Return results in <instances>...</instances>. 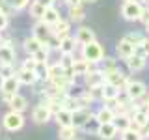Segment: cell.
Returning <instances> with one entry per match:
<instances>
[{
	"label": "cell",
	"instance_id": "6da1fadb",
	"mask_svg": "<svg viewBox=\"0 0 149 140\" xmlns=\"http://www.w3.org/2000/svg\"><path fill=\"white\" fill-rule=\"evenodd\" d=\"M24 123H26V120H24V116H22V112H17V110H9L8 114H4V118H2L4 129L9 131V133L21 131L22 127H24Z\"/></svg>",
	"mask_w": 149,
	"mask_h": 140
},
{
	"label": "cell",
	"instance_id": "7a4b0ae2",
	"mask_svg": "<svg viewBox=\"0 0 149 140\" xmlns=\"http://www.w3.org/2000/svg\"><path fill=\"white\" fill-rule=\"evenodd\" d=\"M82 58H86L88 62L99 64L104 58V49H102L101 43H97V39L91 41V43H86V45H82Z\"/></svg>",
	"mask_w": 149,
	"mask_h": 140
},
{
	"label": "cell",
	"instance_id": "3957f363",
	"mask_svg": "<svg viewBox=\"0 0 149 140\" xmlns=\"http://www.w3.org/2000/svg\"><path fill=\"white\" fill-rule=\"evenodd\" d=\"M143 4L138 2V0H127L121 6V15H123L125 21H138L140 15H142Z\"/></svg>",
	"mask_w": 149,
	"mask_h": 140
},
{
	"label": "cell",
	"instance_id": "277c9868",
	"mask_svg": "<svg viewBox=\"0 0 149 140\" xmlns=\"http://www.w3.org/2000/svg\"><path fill=\"white\" fill-rule=\"evenodd\" d=\"M22 84L21 80H19L17 75H11V77H6L4 78V86H2V101L4 103H9V99H11L15 93H19V88H21Z\"/></svg>",
	"mask_w": 149,
	"mask_h": 140
},
{
	"label": "cell",
	"instance_id": "5b68a950",
	"mask_svg": "<svg viewBox=\"0 0 149 140\" xmlns=\"http://www.w3.org/2000/svg\"><path fill=\"white\" fill-rule=\"evenodd\" d=\"M125 93H127L130 99H134V101H142L143 97H146V93H147V88H146L143 82L129 78V82L125 84Z\"/></svg>",
	"mask_w": 149,
	"mask_h": 140
},
{
	"label": "cell",
	"instance_id": "8992f818",
	"mask_svg": "<svg viewBox=\"0 0 149 140\" xmlns=\"http://www.w3.org/2000/svg\"><path fill=\"white\" fill-rule=\"evenodd\" d=\"M52 120V112H50V108L45 105V103H41V105H37L34 110H32V121L37 125H45L49 123V121Z\"/></svg>",
	"mask_w": 149,
	"mask_h": 140
},
{
	"label": "cell",
	"instance_id": "52a82bcc",
	"mask_svg": "<svg viewBox=\"0 0 149 140\" xmlns=\"http://www.w3.org/2000/svg\"><path fill=\"white\" fill-rule=\"evenodd\" d=\"M37 39L41 41V43H45V45H49V41H50V37H52V30H50V26L47 24L45 21H37L36 24H34V32H32Z\"/></svg>",
	"mask_w": 149,
	"mask_h": 140
},
{
	"label": "cell",
	"instance_id": "ba28073f",
	"mask_svg": "<svg viewBox=\"0 0 149 140\" xmlns=\"http://www.w3.org/2000/svg\"><path fill=\"white\" fill-rule=\"evenodd\" d=\"M134 47L136 45H132L127 37H123V39H119L118 45H116V54H118V58H121V60H127L130 54H134Z\"/></svg>",
	"mask_w": 149,
	"mask_h": 140
},
{
	"label": "cell",
	"instance_id": "9c48e42d",
	"mask_svg": "<svg viewBox=\"0 0 149 140\" xmlns=\"http://www.w3.org/2000/svg\"><path fill=\"white\" fill-rule=\"evenodd\" d=\"M127 67L130 69L132 73H138V71H143L146 69V65H147V58H143V56H140V54H130L127 60Z\"/></svg>",
	"mask_w": 149,
	"mask_h": 140
},
{
	"label": "cell",
	"instance_id": "30bf717a",
	"mask_svg": "<svg viewBox=\"0 0 149 140\" xmlns=\"http://www.w3.org/2000/svg\"><path fill=\"white\" fill-rule=\"evenodd\" d=\"M17 77H19V80H21V84H26V86H34V84H37V80H39L36 69H24V67H21L17 71Z\"/></svg>",
	"mask_w": 149,
	"mask_h": 140
},
{
	"label": "cell",
	"instance_id": "8fae6325",
	"mask_svg": "<svg viewBox=\"0 0 149 140\" xmlns=\"http://www.w3.org/2000/svg\"><path fill=\"white\" fill-rule=\"evenodd\" d=\"M84 77H86V86H88V88L97 86V84H104V82H106V73L102 71L101 67L95 69V71H91V73H86Z\"/></svg>",
	"mask_w": 149,
	"mask_h": 140
},
{
	"label": "cell",
	"instance_id": "7c38bea8",
	"mask_svg": "<svg viewBox=\"0 0 149 140\" xmlns=\"http://www.w3.org/2000/svg\"><path fill=\"white\" fill-rule=\"evenodd\" d=\"M50 30H52V36L63 37L65 34H69V30H71V21H69V19H62V17H60L58 21L50 26Z\"/></svg>",
	"mask_w": 149,
	"mask_h": 140
},
{
	"label": "cell",
	"instance_id": "4fadbf2b",
	"mask_svg": "<svg viewBox=\"0 0 149 140\" xmlns=\"http://www.w3.org/2000/svg\"><path fill=\"white\" fill-rule=\"evenodd\" d=\"M118 133H119L118 127H116L112 121H108V123H101V125H99V129H97V136H99V138H104V140L114 138Z\"/></svg>",
	"mask_w": 149,
	"mask_h": 140
},
{
	"label": "cell",
	"instance_id": "5bb4252c",
	"mask_svg": "<svg viewBox=\"0 0 149 140\" xmlns=\"http://www.w3.org/2000/svg\"><path fill=\"white\" fill-rule=\"evenodd\" d=\"M106 82H110V84H114V86H118L119 90L125 86V84L129 82V78L125 77L123 73L119 71V69H114V71H110V73H106Z\"/></svg>",
	"mask_w": 149,
	"mask_h": 140
},
{
	"label": "cell",
	"instance_id": "9a60e30c",
	"mask_svg": "<svg viewBox=\"0 0 149 140\" xmlns=\"http://www.w3.org/2000/svg\"><path fill=\"white\" fill-rule=\"evenodd\" d=\"M43 45H45V43H41V41L37 39L34 34H32V36H28L26 39L22 41V50H24L26 54H34L36 50H39Z\"/></svg>",
	"mask_w": 149,
	"mask_h": 140
},
{
	"label": "cell",
	"instance_id": "2e32d148",
	"mask_svg": "<svg viewBox=\"0 0 149 140\" xmlns=\"http://www.w3.org/2000/svg\"><path fill=\"white\" fill-rule=\"evenodd\" d=\"M77 41H78V45H86V43H91V41H95V34H93V30L91 28H88V26H80L77 30Z\"/></svg>",
	"mask_w": 149,
	"mask_h": 140
},
{
	"label": "cell",
	"instance_id": "e0dca14e",
	"mask_svg": "<svg viewBox=\"0 0 149 140\" xmlns=\"http://www.w3.org/2000/svg\"><path fill=\"white\" fill-rule=\"evenodd\" d=\"M77 45H78L77 37L65 34L63 37H60V49H58V50H60V52H74Z\"/></svg>",
	"mask_w": 149,
	"mask_h": 140
},
{
	"label": "cell",
	"instance_id": "ac0fdd59",
	"mask_svg": "<svg viewBox=\"0 0 149 140\" xmlns=\"http://www.w3.org/2000/svg\"><path fill=\"white\" fill-rule=\"evenodd\" d=\"M9 108L11 110H17V112H24L28 108V99L24 95H21V93H15V95L9 99Z\"/></svg>",
	"mask_w": 149,
	"mask_h": 140
},
{
	"label": "cell",
	"instance_id": "d6986e66",
	"mask_svg": "<svg viewBox=\"0 0 149 140\" xmlns=\"http://www.w3.org/2000/svg\"><path fill=\"white\" fill-rule=\"evenodd\" d=\"M52 118L56 120V123H58L60 127H63V125H73V110L62 108V110L56 112Z\"/></svg>",
	"mask_w": 149,
	"mask_h": 140
},
{
	"label": "cell",
	"instance_id": "ffe728a7",
	"mask_svg": "<svg viewBox=\"0 0 149 140\" xmlns=\"http://www.w3.org/2000/svg\"><path fill=\"white\" fill-rule=\"evenodd\" d=\"M90 116H91L90 108H77V110H73V125L80 129Z\"/></svg>",
	"mask_w": 149,
	"mask_h": 140
},
{
	"label": "cell",
	"instance_id": "44dd1931",
	"mask_svg": "<svg viewBox=\"0 0 149 140\" xmlns=\"http://www.w3.org/2000/svg\"><path fill=\"white\" fill-rule=\"evenodd\" d=\"M112 123L118 127V131L127 129V127H130V114H129V112H116Z\"/></svg>",
	"mask_w": 149,
	"mask_h": 140
},
{
	"label": "cell",
	"instance_id": "7402d4cb",
	"mask_svg": "<svg viewBox=\"0 0 149 140\" xmlns=\"http://www.w3.org/2000/svg\"><path fill=\"white\" fill-rule=\"evenodd\" d=\"M13 62H15L13 45H0V64H13Z\"/></svg>",
	"mask_w": 149,
	"mask_h": 140
},
{
	"label": "cell",
	"instance_id": "603a6c76",
	"mask_svg": "<svg viewBox=\"0 0 149 140\" xmlns=\"http://www.w3.org/2000/svg\"><path fill=\"white\" fill-rule=\"evenodd\" d=\"M78 134V127H74V125H63V127L58 129V138L62 140H73L77 138Z\"/></svg>",
	"mask_w": 149,
	"mask_h": 140
},
{
	"label": "cell",
	"instance_id": "cb8c5ba5",
	"mask_svg": "<svg viewBox=\"0 0 149 140\" xmlns=\"http://www.w3.org/2000/svg\"><path fill=\"white\" fill-rule=\"evenodd\" d=\"M114 116H116V112L110 108V106H101L99 110H97V114H95V118L99 120V123H108V121L114 120Z\"/></svg>",
	"mask_w": 149,
	"mask_h": 140
},
{
	"label": "cell",
	"instance_id": "d4e9b609",
	"mask_svg": "<svg viewBox=\"0 0 149 140\" xmlns=\"http://www.w3.org/2000/svg\"><path fill=\"white\" fill-rule=\"evenodd\" d=\"M60 17H62V15H60V11H58V9H56L54 6H49V8L45 9V13H43V17H41V21H45L49 26H52V24H54L56 21H58Z\"/></svg>",
	"mask_w": 149,
	"mask_h": 140
},
{
	"label": "cell",
	"instance_id": "484cf974",
	"mask_svg": "<svg viewBox=\"0 0 149 140\" xmlns=\"http://www.w3.org/2000/svg\"><path fill=\"white\" fill-rule=\"evenodd\" d=\"M99 125H101V123H99V120H97L95 116L91 114L90 118L86 120V123H84L80 129H82V133H86V134H97V129H99Z\"/></svg>",
	"mask_w": 149,
	"mask_h": 140
},
{
	"label": "cell",
	"instance_id": "4316f807",
	"mask_svg": "<svg viewBox=\"0 0 149 140\" xmlns=\"http://www.w3.org/2000/svg\"><path fill=\"white\" fill-rule=\"evenodd\" d=\"M69 21L71 22H82L86 19V13H84V8L82 6H71L69 8Z\"/></svg>",
	"mask_w": 149,
	"mask_h": 140
},
{
	"label": "cell",
	"instance_id": "83f0119b",
	"mask_svg": "<svg viewBox=\"0 0 149 140\" xmlns=\"http://www.w3.org/2000/svg\"><path fill=\"white\" fill-rule=\"evenodd\" d=\"M28 9H30V15L34 17V19H37V21H39V19L43 17V13H45L47 6H45V4H41L39 0H32V4L28 6Z\"/></svg>",
	"mask_w": 149,
	"mask_h": 140
},
{
	"label": "cell",
	"instance_id": "f1b7e54d",
	"mask_svg": "<svg viewBox=\"0 0 149 140\" xmlns=\"http://www.w3.org/2000/svg\"><path fill=\"white\" fill-rule=\"evenodd\" d=\"M118 95H119V88L114 86V84H110V82H104V86H102V101L116 99Z\"/></svg>",
	"mask_w": 149,
	"mask_h": 140
},
{
	"label": "cell",
	"instance_id": "f546056e",
	"mask_svg": "<svg viewBox=\"0 0 149 140\" xmlns=\"http://www.w3.org/2000/svg\"><path fill=\"white\" fill-rule=\"evenodd\" d=\"M77 101H78V108H90L93 103H95V97L88 90V92H82L80 95H77Z\"/></svg>",
	"mask_w": 149,
	"mask_h": 140
},
{
	"label": "cell",
	"instance_id": "4dcf8cb0",
	"mask_svg": "<svg viewBox=\"0 0 149 140\" xmlns=\"http://www.w3.org/2000/svg\"><path fill=\"white\" fill-rule=\"evenodd\" d=\"M65 75V67L60 62L56 64H49V75H47V80H50V78H56V77H62Z\"/></svg>",
	"mask_w": 149,
	"mask_h": 140
},
{
	"label": "cell",
	"instance_id": "1f68e13d",
	"mask_svg": "<svg viewBox=\"0 0 149 140\" xmlns=\"http://www.w3.org/2000/svg\"><path fill=\"white\" fill-rule=\"evenodd\" d=\"M49 54H50V47L49 45H43L39 50H36L32 56H34V60H36L37 64H41V62H49Z\"/></svg>",
	"mask_w": 149,
	"mask_h": 140
},
{
	"label": "cell",
	"instance_id": "d6a6232c",
	"mask_svg": "<svg viewBox=\"0 0 149 140\" xmlns=\"http://www.w3.org/2000/svg\"><path fill=\"white\" fill-rule=\"evenodd\" d=\"M4 2H6V6H9L15 11H22L32 4V0H4Z\"/></svg>",
	"mask_w": 149,
	"mask_h": 140
},
{
	"label": "cell",
	"instance_id": "836d02e7",
	"mask_svg": "<svg viewBox=\"0 0 149 140\" xmlns=\"http://www.w3.org/2000/svg\"><path fill=\"white\" fill-rule=\"evenodd\" d=\"M88 65H90V62H88L86 58H82V60H74V64H73V73L77 75H86L88 71Z\"/></svg>",
	"mask_w": 149,
	"mask_h": 140
},
{
	"label": "cell",
	"instance_id": "e575fe53",
	"mask_svg": "<svg viewBox=\"0 0 149 140\" xmlns=\"http://www.w3.org/2000/svg\"><path fill=\"white\" fill-rule=\"evenodd\" d=\"M134 52L143 56V58H149V37H143V39L134 47Z\"/></svg>",
	"mask_w": 149,
	"mask_h": 140
},
{
	"label": "cell",
	"instance_id": "d590c367",
	"mask_svg": "<svg viewBox=\"0 0 149 140\" xmlns=\"http://www.w3.org/2000/svg\"><path fill=\"white\" fill-rule=\"evenodd\" d=\"M119 134H121V138H123V140H138V138H142L140 131L134 129V127H127V129L119 131Z\"/></svg>",
	"mask_w": 149,
	"mask_h": 140
},
{
	"label": "cell",
	"instance_id": "8d00e7d4",
	"mask_svg": "<svg viewBox=\"0 0 149 140\" xmlns=\"http://www.w3.org/2000/svg\"><path fill=\"white\" fill-rule=\"evenodd\" d=\"M74 60H77V58H74L73 52H60V60H58V62L62 64L65 69H69V67H73Z\"/></svg>",
	"mask_w": 149,
	"mask_h": 140
},
{
	"label": "cell",
	"instance_id": "74e56055",
	"mask_svg": "<svg viewBox=\"0 0 149 140\" xmlns=\"http://www.w3.org/2000/svg\"><path fill=\"white\" fill-rule=\"evenodd\" d=\"M102 62V71L104 73H110V71H114V69H118V65H116V60L114 58H102L101 60Z\"/></svg>",
	"mask_w": 149,
	"mask_h": 140
},
{
	"label": "cell",
	"instance_id": "f35d334b",
	"mask_svg": "<svg viewBox=\"0 0 149 140\" xmlns=\"http://www.w3.org/2000/svg\"><path fill=\"white\" fill-rule=\"evenodd\" d=\"M0 73L4 75V78L11 77V75H17L15 69H13V64H0Z\"/></svg>",
	"mask_w": 149,
	"mask_h": 140
},
{
	"label": "cell",
	"instance_id": "ab89813d",
	"mask_svg": "<svg viewBox=\"0 0 149 140\" xmlns=\"http://www.w3.org/2000/svg\"><path fill=\"white\" fill-rule=\"evenodd\" d=\"M125 37H127V39H129V41H130V43H132V45H138L140 41L143 39V36L140 34V32H130V34H127Z\"/></svg>",
	"mask_w": 149,
	"mask_h": 140
},
{
	"label": "cell",
	"instance_id": "60d3db41",
	"mask_svg": "<svg viewBox=\"0 0 149 140\" xmlns=\"http://www.w3.org/2000/svg\"><path fill=\"white\" fill-rule=\"evenodd\" d=\"M102 86H104V84H97V86H91L90 88V93L95 97V101L97 99H102Z\"/></svg>",
	"mask_w": 149,
	"mask_h": 140
},
{
	"label": "cell",
	"instance_id": "b9f144b4",
	"mask_svg": "<svg viewBox=\"0 0 149 140\" xmlns=\"http://www.w3.org/2000/svg\"><path fill=\"white\" fill-rule=\"evenodd\" d=\"M36 65H37V62L34 60L32 54H28V58L22 60V67H24V69H36Z\"/></svg>",
	"mask_w": 149,
	"mask_h": 140
},
{
	"label": "cell",
	"instance_id": "7bdbcfd3",
	"mask_svg": "<svg viewBox=\"0 0 149 140\" xmlns=\"http://www.w3.org/2000/svg\"><path fill=\"white\" fill-rule=\"evenodd\" d=\"M8 24H9V17H8L4 11H0V32H4V30H6Z\"/></svg>",
	"mask_w": 149,
	"mask_h": 140
},
{
	"label": "cell",
	"instance_id": "ee69618b",
	"mask_svg": "<svg viewBox=\"0 0 149 140\" xmlns=\"http://www.w3.org/2000/svg\"><path fill=\"white\" fill-rule=\"evenodd\" d=\"M140 22H149V6H143V9H142V15H140V19H138Z\"/></svg>",
	"mask_w": 149,
	"mask_h": 140
},
{
	"label": "cell",
	"instance_id": "f6af8a7d",
	"mask_svg": "<svg viewBox=\"0 0 149 140\" xmlns=\"http://www.w3.org/2000/svg\"><path fill=\"white\" fill-rule=\"evenodd\" d=\"M140 134H142V136H149V118H147L146 123L140 127Z\"/></svg>",
	"mask_w": 149,
	"mask_h": 140
},
{
	"label": "cell",
	"instance_id": "bcb514c9",
	"mask_svg": "<svg viewBox=\"0 0 149 140\" xmlns=\"http://www.w3.org/2000/svg\"><path fill=\"white\" fill-rule=\"evenodd\" d=\"M82 2H84V0H65V4H67L69 8H71V6H82Z\"/></svg>",
	"mask_w": 149,
	"mask_h": 140
},
{
	"label": "cell",
	"instance_id": "7dc6e473",
	"mask_svg": "<svg viewBox=\"0 0 149 140\" xmlns=\"http://www.w3.org/2000/svg\"><path fill=\"white\" fill-rule=\"evenodd\" d=\"M39 2H41V4H45L47 8H49V6H52V0H39Z\"/></svg>",
	"mask_w": 149,
	"mask_h": 140
},
{
	"label": "cell",
	"instance_id": "c3c4849f",
	"mask_svg": "<svg viewBox=\"0 0 149 140\" xmlns=\"http://www.w3.org/2000/svg\"><path fill=\"white\" fill-rule=\"evenodd\" d=\"M2 86H4V75L0 73V90H2Z\"/></svg>",
	"mask_w": 149,
	"mask_h": 140
},
{
	"label": "cell",
	"instance_id": "681fc988",
	"mask_svg": "<svg viewBox=\"0 0 149 140\" xmlns=\"http://www.w3.org/2000/svg\"><path fill=\"white\" fill-rule=\"evenodd\" d=\"M143 101H146L147 105H149V93H146V97H143Z\"/></svg>",
	"mask_w": 149,
	"mask_h": 140
},
{
	"label": "cell",
	"instance_id": "f907efd6",
	"mask_svg": "<svg viewBox=\"0 0 149 140\" xmlns=\"http://www.w3.org/2000/svg\"><path fill=\"white\" fill-rule=\"evenodd\" d=\"M146 32H147V36H149V22H146Z\"/></svg>",
	"mask_w": 149,
	"mask_h": 140
},
{
	"label": "cell",
	"instance_id": "816d5d0a",
	"mask_svg": "<svg viewBox=\"0 0 149 140\" xmlns=\"http://www.w3.org/2000/svg\"><path fill=\"white\" fill-rule=\"evenodd\" d=\"M142 4H147V6H149V0H142Z\"/></svg>",
	"mask_w": 149,
	"mask_h": 140
},
{
	"label": "cell",
	"instance_id": "f5cc1de1",
	"mask_svg": "<svg viewBox=\"0 0 149 140\" xmlns=\"http://www.w3.org/2000/svg\"><path fill=\"white\" fill-rule=\"evenodd\" d=\"M84 2H90L91 4V2H97V0H84Z\"/></svg>",
	"mask_w": 149,
	"mask_h": 140
},
{
	"label": "cell",
	"instance_id": "db71d44e",
	"mask_svg": "<svg viewBox=\"0 0 149 140\" xmlns=\"http://www.w3.org/2000/svg\"><path fill=\"white\" fill-rule=\"evenodd\" d=\"M0 11H2V4H0Z\"/></svg>",
	"mask_w": 149,
	"mask_h": 140
},
{
	"label": "cell",
	"instance_id": "11a10c76",
	"mask_svg": "<svg viewBox=\"0 0 149 140\" xmlns=\"http://www.w3.org/2000/svg\"><path fill=\"white\" fill-rule=\"evenodd\" d=\"M123 2H127V0H123Z\"/></svg>",
	"mask_w": 149,
	"mask_h": 140
},
{
	"label": "cell",
	"instance_id": "9f6ffc18",
	"mask_svg": "<svg viewBox=\"0 0 149 140\" xmlns=\"http://www.w3.org/2000/svg\"><path fill=\"white\" fill-rule=\"evenodd\" d=\"M52 2H56V0H52Z\"/></svg>",
	"mask_w": 149,
	"mask_h": 140
},
{
	"label": "cell",
	"instance_id": "6f0895ef",
	"mask_svg": "<svg viewBox=\"0 0 149 140\" xmlns=\"http://www.w3.org/2000/svg\"><path fill=\"white\" fill-rule=\"evenodd\" d=\"M0 37H2V36H0Z\"/></svg>",
	"mask_w": 149,
	"mask_h": 140
}]
</instances>
